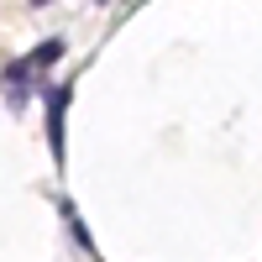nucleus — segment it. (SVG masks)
<instances>
[{"mask_svg": "<svg viewBox=\"0 0 262 262\" xmlns=\"http://www.w3.org/2000/svg\"><path fill=\"white\" fill-rule=\"evenodd\" d=\"M32 6H48V0H32Z\"/></svg>", "mask_w": 262, "mask_h": 262, "instance_id": "obj_3", "label": "nucleus"}, {"mask_svg": "<svg viewBox=\"0 0 262 262\" xmlns=\"http://www.w3.org/2000/svg\"><path fill=\"white\" fill-rule=\"evenodd\" d=\"M58 58H63V37H53V42H42V48H37V53H32L27 63H32V69H48V63H58Z\"/></svg>", "mask_w": 262, "mask_h": 262, "instance_id": "obj_2", "label": "nucleus"}, {"mask_svg": "<svg viewBox=\"0 0 262 262\" xmlns=\"http://www.w3.org/2000/svg\"><path fill=\"white\" fill-rule=\"evenodd\" d=\"M63 111H69V90L53 84V90H48V142H53L58 163H63Z\"/></svg>", "mask_w": 262, "mask_h": 262, "instance_id": "obj_1", "label": "nucleus"}]
</instances>
